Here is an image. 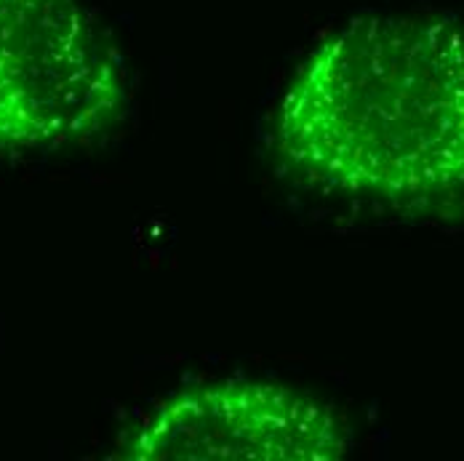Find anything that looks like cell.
I'll return each mask as SVG.
<instances>
[{
  "label": "cell",
  "mask_w": 464,
  "mask_h": 461,
  "mask_svg": "<svg viewBox=\"0 0 464 461\" xmlns=\"http://www.w3.org/2000/svg\"><path fill=\"white\" fill-rule=\"evenodd\" d=\"M126 81L81 0H0V149H62L110 131Z\"/></svg>",
  "instance_id": "2"
},
{
  "label": "cell",
  "mask_w": 464,
  "mask_h": 461,
  "mask_svg": "<svg viewBox=\"0 0 464 461\" xmlns=\"http://www.w3.org/2000/svg\"><path fill=\"white\" fill-rule=\"evenodd\" d=\"M278 147L313 182L353 195L464 187V33L440 19L350 22L285 93Z\"/></svg>",
  "instance_id": "1"
},
{
  "label": "cell",
  "mask_w": 464,
  "mask_h": 461,
  "mask_svg": "<svg viewBox=\"0 0 464 461\" xmlns=\"http://www.w3.org/2000/svg\"><path fill=\"white\" fill-rule=\"evenodd\" d=\"M353 446L336 408L267 381H214L163 400L118 446L129 461H339Z\"/></svg>",
  "instance_id": "3"
}]
</instances>
